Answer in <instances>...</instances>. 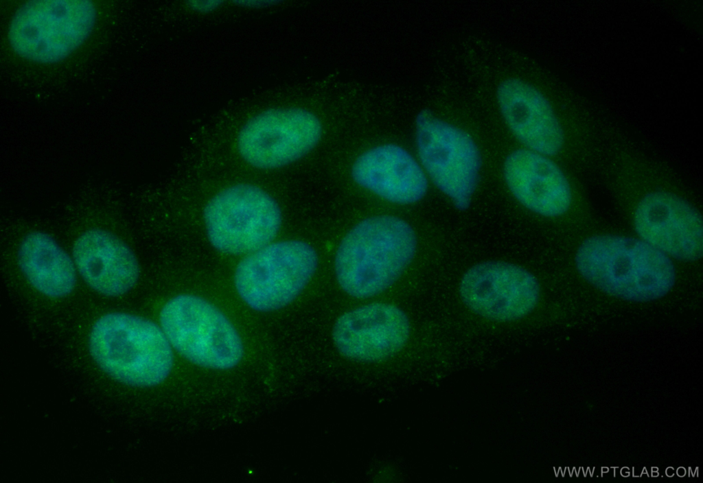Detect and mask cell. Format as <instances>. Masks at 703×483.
Here are the masks:
<instances>
[{"label": "cell", "instance_id": "e0dca14e", "mask_svg": "<svg viewBox=\"0 0 703 483\" xmlns=\"http://www.w3.org/2000/svg\"><path fill=\"white\" fill-rule=\"evenodd\" d=\"M17 262L29 284L46 297H65L76 287L78 272L72 256L45 232L32 231L23 238Z\"/></svg>", "mask_w": 703, "mask_h": 483}, {"label": "cell", "instance_id": "4fadbf2b", "mask_svg": "<svg viewBox=\"0 0 703 483\" xmlns=\"http://www.w3.org/2000/svg\"><path fill=\"white\" fill-rule=\"evenodd\" d=\"M411 323L400 307L371 303L349 310L338 318L332 332L338 351L361 362H378L393 357L406 344Z\"/></svg>", "mask_w": 703, "mask_h": 483}, {"label": "cell", "instance_id": "5bb4252c", "mask_svg": "<svg viewBox=\"0 0 703 483\" xmlns=\"http://www.w3.org/2000/svg\"><path fill=\"white\" fill-rule=\"evenodd\" d=\"M500 115L522 148L553 158L565 145L562 124L547 97L531 83L509 78L498 84Z\"/></svg>", "mask_w": 703, "mask_h": 483}, {"label": "cell", "instance_id": "8fae6325", "mask_svg": "<svg viewBox=\"0 0 703 483\" xmlns=\"http://www.w3.org/2000/svg\"><path fill=\"white\" fill-rule=\"evenodd\" d=\"M459 294L465 306L485 319L520 320L538 306L541 287L537 277L518 264L500 260L479 262L461 276Z\"/></svg>", "mask_w": 703, "mask_h": 483}, {"label": "cell", "instance_id": "5b68a950", "mask_svg": "<svg viewBox=\"0 0 703 483\" xmlns=\"http://www.w3.org/2000/svg\"><path fill=\"white\" fill-rule=\"evenodd\" d=\"M159 325L173 350L200 367L229 370L244 356L242 338L214 304L194 294L176 295L162 307Z\"/></svg>", "mask_w": 703, "mask_h": 483}, {"label": "cell", "instance_id": "8992f818", "mask_svg": "<svg viewBox=\"0 0 703 483\" xmlns=\"http://www.w3.org/2000/svg\"><path fill=\"white\" fill-rule=\"evenodd\" d=\"M416 157L430 183L459 210L470 205L483 165L480 148L465 129L428 110L415 122Z\"/></svg>", "mask_w": 703, "mask_h": 483}, {"label": "cell", "instance_id": "ac0fdd59", "mask_svg": "<svg viewBox=\"0 0 703 483\" xmlns=\"http://www.w3.org/2000/svg\"><path fill=\"white\" fill-rule=\"evenodd\" d=\"M221 3L219 1H193L189 2V5L194 10L207 12L217 8Z\"/></svg>", "mask_w": 703, "mask_h": 483}, {"label": "cell", "instance_id": "9c48e42d", "mask_svg": "<svg viewBox=\"0 0 703 483\" xmlns=\"http://www.w3.org/2000/svg\"><path fill=\"white\" fill-rule=\"evenodd\" d=\"M629 200L636 237L673 260L693 262L703 251L701 213L684 196L661 185L642 187Z\"/></svg>", "mask_w": 703, "mask_h": 483}, {"label": "cell", "instance_id": "52a82bcc", "mask_svg": "<svg viewBox=\"0 0 703 483\" xmlns=\"http://www.w3.org/2000/svg\"><path fill=\"white\" fill-rule=\"evenodd\" d=\"M319 263L315 249L298 239L273 241L241 259L234 285L253 310L273 311L294 301L307 286Z\"/></svg>", "mask_w": 703, "mask_h": 483}, {"label": "cell", "instance_id": "2e32d148", "mask_svg": "<svg viewBox=\"0 0 703 483\" xmlns=\"http://www.w3.org/2000/svg\"><path fill=\"white\" fill-rule=\"evenodd\" d=\"M77 272L97 293L117 297L138 281L140 269L132 249L113 233L90 228L76 239L72 249Z\"/></svg>", "mask_w": 703, "mask_h": 483}, {"label": "cell", "instance_id": "6da1fadb", "mask_svg": "<svg viewBox=\"0 0 703 483\" xmlns=\"http://www.w3.org/2000/svg\"><path fill=\"white\" fill-rule=\"evenodd\" d=\"M574 261L579 274L591 285L630 302L660 299L676 281L673 260L638 237L589 236L578 246Z\"/></svg>", "mask_w": 703, "mask_h": 483}, {"label": "cell", "instance_id": "30bf717a", "mask_svg": "<svg viewBox=\"0 0 703 483\" xmlns=\"http://www.w3.org/2000/svg\"><path fill=\"white\" fill-rule=\"evenodd\" d=\"M322 126L312 112L283 107L262 110L248 119L236 139L249 165L262 170L284 167L301 159L319 142Z\"/></svg>", "mask_w": 703, "mask_h": 483}, {"label": "cell", "instance_id": "7c38bea8", "mask_svg": "<svg viewBox=\"0 0 703 483\" xmlns=\"http://www.w3.org/2000/svg\"><path fill=\"white\" fill-rule=\"evenodd\" d=\"M503 175L514 199L538 216L560 218L577 205L571 179L551 156L522 147L515 149L504 161Z\"/></svg>", "mask_w": 703, "mask_h": 483}, {"label": "cell", "instance_id": "7a4b0ae2", "mask_svg": "<svg viewBox=\"0 0 703 483\" xmlns=\"http://www.w3.org/2000/svg\"><path fill=\"white\" fill-rule=\"evenodd\" d=\"M417 248L415 231L406 220L391 215L367 217L345 234L336 249V281L354 298L378 295L400 278Z\"/></svg>", "mask_w": 703, "mask_h": 483}, {"label": "cell", "instance_id": "3957f363", "mask_svg": "<svg viewBox=\"0 0 703 483\" xmlns=\"http://www.w3.org/2000/svg\"><path fill=\"white\" fill-rule=\"evenodd\" d=\"M88 343L98 367L124 385L158 386L174 366V350L160 325L136 314H103L93 325Z\"/></svg>", "mask_w": 703, "mask_h": 483}, {"label": "cell", "instance_id": "277c9868", "mask_svg": "<svg viewBox=\"0 0 703 483\" xmlns=\"http://www.w3.org/2000/svg\"><path fill=\"white\" fill-rule=\"evenodd\" d=\"M97 21L87 0H41L24 3L8 30L12 49L21 58L53 64L69 56L87 40Z\"/></svg>", "mask_w": 703, "mask_h": 483}, {"label": "cell", "instance_id": "9a60e30c", "mask_svg": "<svg viewBox=\"0 0 703 483\" xmlns=\"http://www.w3.org/2000/svg\"><path fill=\"white\" fill-rule=\"evenodd\" d=\"M352 176L361 188L398 205L422 200L430 184L417 157L395 143L378 145L360 154Z\"/></svg>", "mask_w": 703, "mask_h": 483}, {"label": "cell", "instance_id": "ba28073f", "mask_svg": "<svg viewBox=\"0 0 703 483\" xmlns=\"http://www.w3.org/2000/svg\"><path fill=\"white\" fill-rule=\"evenodd\" d=\"M203 222L208 240L216 250L245 256L275 241L282 213L265 189L241 182L224 187L209 200Z\"/></svg>", "mask_w": 703, "mask_h": 483}]
</instances>
